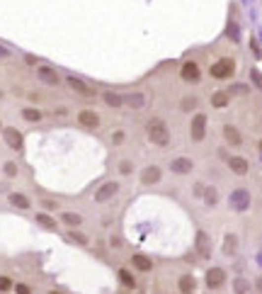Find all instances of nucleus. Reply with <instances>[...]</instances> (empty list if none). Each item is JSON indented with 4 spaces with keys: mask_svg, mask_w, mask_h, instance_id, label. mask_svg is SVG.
Segmentation results:
<instances>
[{
    "mask_svg": "<svg viewBox=\"0 0 262 294\" xmlns=\"http://www.w3.org/2000/svg\"><path fill=\"white\" fill-rule=\"evenodd\" d=\"M146 136L153 146L163 148L170 144V126L163 117H150L146 122Z\"/></svg>",
    "mask_w": 262,
    "mask_h": 294,
    "instance_id": "nucleus-1",
    "label": "nucleus"
},
{
    "mask_svg": "<svg viewBox=\"0 0 262 294\" xmlns=\"http://www.w3.org/2000/svg\"><path fill=\"white\" fill-rule=\"evenodd\" d=\"M209 76H211L214 81H228V78L235 76V61L228 59V56L214 61V63H211V68H209Z\"/></svg>",
    "mask_w": 262,
    "mask_h": 294,
    "instance_id": "nucleus-2",
    "label": "nucleus"
},
{
    "mask_svg": "<svg viewBox=\"0 0 262 294\" xmlns=\"http://www.w3.org/2000/svg\"><path fill=\"white\" fill-rule=\"evenodd\" d=\"M37 81H39L41 85H46V88H58L63 78H61V73H58L54 66L39 63V66H37Z\"/></svg>",
    "mask_w": 262,
    "mask_h": 294,
    "instance_id": "nucleus-3",
    "label": "nucleus"
},
{
    "mask_svg": "<svg viewBox=\"0 0 262 294\" xmlns=\"http://www.w3.org/2000/svg\"><path fill=\"white\" fill-rule=\"evenodd\" d=\"M2 141H5V146L12 148L15 153H22L25 151V134L17 129V126H2Z\"/></svg>",
    "mask_w": 262,
    "mask_h": 294,
    "instance_id": "nucleus-4",
    "label": "nucleus"
},
{
    "mask_svg": "<svg viewBox=\"0 0 262 294\" xmlns=\"http://www.w3.org/2000/svg\"><path fill=\"white\" fill-rule=\"evenodd\" d=\"M206 126H209V117L204 112H197L192 117V122H189V139L194 144H202L204 139H206Z\"/></svg>",
    "mask_w": 262,
    "mask_h": 294,
    "instance_id": "nucleus-5",
    "label": "nucleus"
},
{
    "mask_svg": "<svg viewBox=\"0 0 262 294\" xmlns=\"http://www.w3.org/2000/svg\"><path fill=\"white\" fill-rule=\"evenodd\" d=\"M75 122H78L83 129H87V131H95V129H100L102 117H100L97 110H92V107H83V110L75 115Z\"/></svg>",
    "mask_w": 262,
    "mask_h": 294,
    "instance_id": "nucleus-6",
    "label": "nucleus"
},
{
    "mask_svg": "<svg viewBox=\"0 0 262 294\" xmlns=\"http://www.w3.org/2000/svg\"><path fill=\"white\" fill-rule=\"evenodd\" d=\"M119 190H121V185H119L116 180H107V182H102V185L95 190L92 200H95L97 205H105V202H110L112 197H116V195H119Z\"/></svg>",
    "mask_w": 262,
    "mask_h": 294,
    "instance_id": "nucleus-7",
    "label": "nucleus"
},
{
    "mask_svg": "<svg viewBox=\"0 0 262 294\" xmlns=\"http://www.w3.org/2000/svg\"><path fill=\"white\" fill-rule=\"evenodd\" d=\"M204 285H206V290H221L224 285H226V270L224 267H219V265H214V267H209L206 272H204Z\"/></svg>",
    "mask_w": 262,
    "mask_h": 294,
    "instance_id": "nucleus-8",
    "label": "nucleus"
},
{
    "mask_svg": "<svg viewBox=\"0 0 262 294\" xmlns=\"http://www.w3.org/2000/svg\"><path fill=\"white\" fill-rule=\"evenodd\" d=\"M63 81H66V85L73 90L75 95H80V97H90V100L95 97V90H92V85L85 83L83 78H78V76H71V73H68V76H63Z\"/></svg>",
    "mask_w": 262,
    "mask_h": 294,
    "instance_id": "nucleus-9",
    "label": "nucleus"
},
{
    "mask_svg": "<svg viewBox=\"0 0 262 294\" xmlns=\"http://www.w3.org/2000/svg\"><path fill=\"white\" fill-rule=\"evenodd\" d=\"M180 78H182L185 83H189V85H197V83L202 81V68H199V63H197V61H185V63L180 66Z\"/></svg>",
    "mask_w": 262,
    "mask_h": 294,
    "instance_id": "nucleus-10",
    "label": "nucleus"
},
{
    "mask_svg": "<svg viewBox=\"0 0 262 294\" xmlns=\"http://www.w3.org/2000/svg\"><path fill=\"white\" fill-rule=\"evenodd\" d=\"M194 251H197L199 258H211V253H214V241L204 229H199L197 236H194Z\"/></svg>",
    "mask_w": 262,
    "mask_h": 294,
    "instance_id": "nucleus-11",
    "label": "nucleus"
},
{
    "mask_svg": "<svg viewBox=\"0 0 262 294\" xmlns=\"http://www.w3.org/2000/svg\"><path fill=\"white\" fill-rule=\"evenodd\" d=\"M34 224L39 226V229H44V231H51V234H56L58 229H61V224H58V219L51 214V211H37L34 214Z\"/></svg>",
    "mask_w": 262,
    "mask_h": 294,
    "instance_id": "nucleus-12",
    "label": "nucleus"
},
{
    "mask_svg": "<svg viewBox=\"0 0 262 294\" xmlns=\"http://www.w3.org/2000/svg\"><path fill=\"white\" fill-rule=\"evenodd\" d=\"M168 170H170L173 175H189V173L194 170V161L187 158V156H177V158H173V161L168 163Z\"/></svg>",
    "mask_w": 262,
    "mask_h": 294,
    "instance_id": "nucleus-13",
    "label": "nucleus"
},
{
    "mask_svg": "<svg viewBox=\"0 0 262 294\" xmlns=\"http://www.w3.org/2000/svg\"><path fill=\"white\" fill-rule=\"evenodd\" d=\"M7 205L12 209H20V211H29L32 209V197L27 192H20V190H12L7 192Z\"/></svg>",
    "mask_w": 262,
    "mask_h": 294,
    "instance_id": "nucleus-14",
    "label": "nucleus"
},
{
    "mask_svg": "<svg viewBox=\"0 0 262 294\" xmlns=\"http://www.w3.org/2000/svg\"><path fill=\"white\" fill-rule=\"evenodd\" d=\"M58 224L61 226H66V229H80L83 226V214H78V211H71V209H66V211H58Z\"/></svg>",
    "mask_w": 262,
    "mask_h": 294,
    "instance_id": "nucleus-15",
    "label": "nucleus"
},
{
    "mask_svg": "<svg viewBox=\"0 0 262 294\" xmlns=\"http://www.w3.org/2000/svg\"><path fill=\"white\" fill-rule=\"evenodd\" d=\"M226 163H228V168H231L233 175L245 177L248 173H250V163H248V158H245V156H228V158H226Z\"/></svg>",
    "mask_w": 262,
    "mask_h": 294,
    "instance_id": "nucleus-16",
    "label": "nucleus"
},
{
    "mask_svg": "<svg viewBox=\"0 0 262 294\" xmlns=\"http://www.w3.org/2000/svg\"><path fill=\"white\" fill-rule=\"evenodd\" d=\"M160 180H163V168L160 166H146L141 170V185H146V187H153Z\"/></svg>",
    "mask_w": 262,
    "mask_h": 294,
    "instance_id": "nucleus-17",
    "label": "nucleus"
},
{
    "mask_svg": "<svg viewBox=\"0 0 262 294\" xmlns=\"http://www.w3.org/2000/svg\"><path fill=\"white\" fill-rule=\"evenodd\" d=\"M20 117L25 119L27 124H41L46 115H44V110H41V107H37V105H27V107H22V110H20Z\"/></svg>",
    "mask_w": 262,
    "mask_h": 294,
    "instance_id": "nucleus-18",
    "label": "nucleus"
},
{
    "mask_svg": "<svg viewBox=\"0 0 262 294\" xmlns=\"http://www.w3.org/2000/svg\"><path fill=\"white\" fill-rule=\"evenodd\" d=\"M221 131H224V141H226L228 146H233V148L243 146V134H240L238 126H233V124H224Z\"/></svg>",
    "mask_w": 262,
    "mask_h": 294,
    "instance_id": "nucleus-19",
    "label": "nucleus"
},
{
    "mask_svg": "<svg viewBox=\"0 0 262 294\" xmlns=\"http://www.w3.org/2000/svg\"><path fill=\"white\" fill-rule=\"evenodd\" d=\"M63 238H66L68 243H73V246H80V248H87V246H90V236L83 234L80 229H66Z\"/></svg>",
    "mask_w": 262,
    "mask_h": 294,
    "instance_id": "nucleus-20",
    "label": "nucleus"
},
{
    "mask_svg": "<svg viewBox=\"0 0 262 294\" xmlns=\"http://www.w3.org/2000/svg\"><path fill=\"white\" fill-rule=\"evenodd\" d=\"M231 207L235 211H245L250 207V192L248 190H235L231 195Z\"/></svg>",
    "mask_w": 262,
    "mask_h": 294,
    "instance_id": "nucleus-21",
    "label": "nucleus"
},
{
    "mask_svg": "<svg viewBox=\"0 0 262 294\" xmlns=\"http://www.w3.org/2000/svg\"><path fill=\"white\" fill-rule=\"evenodd\" d=\"M146 102H148V97H146V92H141V90L124 95V105H129L131 110H141V107H146Z\"/></svg>",
    "mask_w": 262,
    "mask_h": 294,
    "instance_id": "nucleus-22",
    "label": "nucleus"
},
{
    "mask_svg": "<svg viewBox=\"0 0 262 294\" xmlns=\"http://www.w3.org/2000/svg\"><path fill=\"white\" fill-rule=\"evenodd\" d=\"M131 267L139 270V272H150V270H153V260H150L146 253H134V255H131Z\"/></svg>",
    "mask_w": 262,
    "mask_h": 294,
    "instance_id": "nucleus-23",
    "label": "nucleus"
},
{
    "mask_svg": "<svg viewBox=\"0 0 262 294\" xmlns=\"http://www.w3.org/2000/svg\"><path fill=\"white\" fill-rule=\"evenodd\" d=\"M177 290L180 294H192L197 290V280H194V275H189V272H185L180 280H177Z\"/></svg>",
    "mask_w": 262,
    "mask_h": 294,
    "instance_id": "nucleus-24",
    "label": "nucleus"
},
{
    "mask_svg": "<svg viewBox=\"0 0 262 294\" xmlns=\"http://www.w3.org/2000/svg\"><path fill=\"white\" fill-rule=\"evenodd\" d=\"M100 100H102L107 107H112V110H116V107L124 105V95H119V92H114V90H105V92L100 95Z\"/></svg>",
    "mask_w": 262,
    "mask_h": 294,
    "instance_id": "nucleus-25",
    "label": "nucleus"
},
{
    "mask_svg": "<svg viewBox=\"0 0 262 294\" xmlns=\"http://www.w3.org/2000/svg\"><path fill=\"white\" fill-rule=\"evenodd\" d=\"M116 277H119V282L131 292V290H136V277H134V272H129V267H119L116 270Z\"/></svg>",
    "mask_w": 262,
    "mask_h": 294,
    "instance_id": "nucleus-26",
    "label": "nucleus"
},
{
    "mask_svg": "<svg viewBox=\"0 0 262 294\" xmlns=\"http://www.w3.org/2000/svg\"><path fill=\"white\" fill-rule=\"evenodd\" d=\"M2 175L7 177V180H15V177H20V163L17 161H2Z\"/></svg>",
    "mask_w": 262,
    "mask_h": 294,
    "instance_id": "nucleus-27",
    "label": "nucleus"
},
{
    "mask_svg": "<svg viewBox=\"0 0 262 294\" xmlns=\"http://www.w3.org/2000/svg\"><path fill=\"white\" fill-rule=\"evenodd\" d=\"M228 102H231V95H228L226 90H216V92L211 95V105H214L216 110H224Z\"/></svg>",
    "mask_w": 262,
    "mask_h": 294,
    "instance_id": "nucleus-28",
    "label": "nucleus"
},
{
    "mask_svg": "<svg viewBox=\"0 0 262 294\" xmlns=\"http://www.w3.org/2000/svg\"><path fill=\"white\" fill-rule=\"evenodd\" d=\"M235 251H238V236L226 234L224 236V255H235Z\"/></svg>",
    "mask_w": 262,
    "mask_h": 294,
    "instance_id": "nucleus-29",
    "label": "nucleus"
},
{
    "mask_svg": "<svg viewBox=\"0 0 262 294\" xmlns=\"http://www.w3.org/2000/svg\"><path fill=\"white\" fill-rule=\"evenodd\" d=\"M202 200H204V205H206V207H216V205H219V190H216L214 185H206Z\"/></svg>",
    "mask_w": 262,
    "mask_h": 294,
    "instance_id": "nucleus-30",
    "label": "nucleus"
},
{
    "mask_svg": "<svg viewBox=\"0 0 262 294\" xmlns=\"http://www.w3.org/2000/svg\"><path fill=\"white\" fill-rule=\"evenodd\" d=\"M197 105H199V97H197V95H185V97L180 100V110H182V112H192Z\"/></svg>",
    "mask_w": 262,
    "mask_h": 294,
    "instance_id": "nucleus-31",
    "label": "nucleus"
},
{
    "mask_svg": "<svg viewBox=\"0 0 262 294\" xmlns=\"http://www.w3.org/2000/svg\"><path fill=\"white\" fill-rule=\"evenodd\" d=\"M39 205H41L44 211H61V205H58L54 197H41V200H39Z\"/></svg>",
    "mask_w": 262,
    "mask_h": 294,
    "instance_id": "nucleus-32",
    "label": "nucleus"
},
{
    "mask_svg": "<svg viewBox=\"0 0 262 294\" xmlns=\"http://www.w3.org/2000/svg\"><path fill=\"white\" fill-rule=\"evenodd\" d=\"M124 141H126V131H124V129H114V131L110 134V144H112V146H121Z\"/></svg>",
    "mask_w": 262,
    "mask_h": 294,
    "instance_id": "nucleus-33",
    "label": "nucleus"
},
{
    "mask_svg": "<svg viewBox=\"0 0 262 294\" xmlns=\"http://www.w3.org/2000/svg\"><path fill=\"white\" fill-rule=\"evenodd\" d=\"M116 170H119V175H131L134 173V163L129 158H121L119 166H116Z\"/></svg>",
    "mask_w": 262,
    "mask_h": 294,
    "instance_id": "nucleus-34",
    "label": "nucleus"
},
{
    "mask_svg": "<svg viewBox=\"0 0 262 294\" xmlns=\"http://www.w3.org/2000/svg\"><path fill=\"white\" fill-rule=\"evenodd\" d=\"M233 290H235V294H250V282L243 280V277H238V280L233 282Z\"/></svg>",
    "mask_w": 262,
    "mask_h": 294,
    "instance_id": "nucleus-35",
    "label": "nucleus"
},
{
    "mask_svg": "<svg viewBox=\"0 0 262 294\" xmlns=\"http://www.w3.org/2000/svg\"><path fill=\"white\" fill-rule=\"evenodd\" d=\"M12 287H15V282H12V277H10V275H0V294H7V292H12Z\"/></svg>",
    "mask_w": 262,
    "mask_h": 294,
    "instance_id": "nucleus-36",
    "label": "nucleus"
},
{
    "mask_svg": "<svg viewBox=\"0 0 262 294\" xmlns=\"http://www.w3.org/2000/svg\"><path fill=\"white\" fill-rule=\"evenodd\" d=\"M226 92H228V95H248V92H250V88H248V85H243V83H233V85H228V90H226Z\"/></svg>",
    "mask_w": 262,
    "mask_h": 294,
    "instance_id": "nucleus-37",
    "label": "nucleus"
},
{
    "mask_svg": "<svg viewBox=\"0 0 262 294\" xmlns=\"http://www.w3.org/2000/svg\"><path fill=\"white\" fill-rule=\"evenodd\" d=\"M204 190H206V185H204V182H194V185H192V197H194V200H202Z\"/></svg>",
    "mask_w": 262,
    "mask_h": 294,
    "instance_id": "nucleus-38",
    "label": "nucleus"
},
{
    "mask_svg": "<svg viewBox=\"0 0 262 294\" xmlns=\"http://www.w3.org/2000/svg\"><path fill=\"white\" fill-rule=\"evenodd\" d=\"M12 292H15V294H32V287L25 285V282H17V285L12 287Z\"/></svg>",
    "mask_w": 262,
    "mask_h": 294,
    "instance_id": "nucleus-39",
    "label": "nucleus"
},
{
    "mask_svg": "<svg viewBox=\"0 0 262 294\" xmlns=\"http://www.w3.org/2000/svg\"><path fill=\"white\" fill-rule=\"evenodd\" d=\"M22 61H25L27 66H34V68L39 66V56H34V54H25V56H22Z\"/></svg>",
    "mask_w": 262,
    "mask_h": 294,
    "instance_id": "nucleus-40",
    "label": "nucleus"
},
{
    "mask_svg": "<svg viewBox=\"0 0 262 294\" xmlns=\"http://www.w3.org/2000/svg\"><path fill=\"white\" fill-rule=\"evenodd\" d=\"M250 76H253V83L262 90V73H260V71H250Z\"/></svg>",
    "mask_w": 262,
    "mask_h": 294,
    "instance_id": "nucleus-41",
    "label": "nucleus"
},
{
    "mask_svg": "<svg viewBox=\"0 0 262 294\" xmlns=\"http://www.w3.org/2000/svg\"><path fill=\"white\" fill-rule=\"evenodd\" d=\"M27 100L32 102V105H39V102H41V95H39V92H29Z\"/></svg>",
    "mask_w": 262,
    "mask_h": 294,
    "instance_id": "nucleus-42",
    "label": "nucleus"
},
{
    "mask_svg": "<svg viewBox=\"0 0 262 294\" xmlns=\"http://www.w3.org/2000/svg\"><path fill=\"white\" fill-rule=\"evenodd\" d=\"M0 59H7V49H2V46H0Z\"/></svg>",
    "mask_w": 262,
    "mask_h": 294,
    "instance_id": "nucleus-43",
    "label": "nucleus"
},
{
    "mask_svg": "<svg viewBox=\"0 0 262 294\" xmlns=\"http://www.w3.org/2000/svg\"><path fill=\"white\" fill-rule=\"evenodd\" d=\"M255 287H258V292H262V277H258V282H255Z\"/></svg>",
    "mask_w": 262,
    "mask_h": 294,
    "instance_id": "nucleus-44",
    "label": "nucleus"
},
{
    "mask_svg": "<svg viewBox=\"0 0 262 294\" xmlns=\"http://www.w3.org/2000/svg\"><path fill=\"white\" fill-rule=\"evenodd\" d=\"M46 294H66V292H61V290H49Z\"/></svg>",
    "mask_w": 262,
    "mask_h": 294,
    "instance_id": "nucleus-45",
    "label": "nucleus"
},
{
    "mask_svg": "<svg viewBox=\"0 0 262 294\" xmlns=\"http://www.w3.org/2000/svg\"><path fill=\"white\" fill-rule=\"evenodd\" d=\"M258 146H260V158H262V139H260V144H258Z\"/></svg>",
    "mask_w": 262,
    "mask_h": 294,
    "instance_id": "nucleus-46",
    "label": "nucleus"
},
{
    "mask_svg": "<svg viewBox=\"0 0 262 294\" xmlns=\"http://www.w3.org/2000/svg\"><path fill=\"white\" fill-rule=\"evenodd\" d=\"M2 126H5V124H2V122H0V134H2Z\"/></svg>",
    "mask_w": 262,
    "mask_h": 294,
    "instance_id": "nucleus-47",
    "label": "nucleus"
},
{
    "mask_svg": "<svg viewBox=\"0 0 262 294\" xmlns=\"http://www.w3.org/2000/svg\"><path fill=\"white\" fill-rule=\"evenodd\" d=\"M0 100H2V90H0Z\"/></svg>",
    "mask_w": 262,
    "mask_h": 294,
    "instance_id": "nucleus-48",
    "label": "nucleus"
}]
</instances>
